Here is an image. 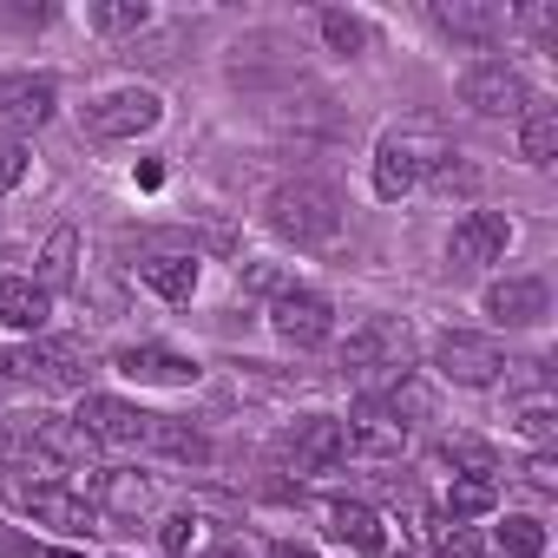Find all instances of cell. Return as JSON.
I'll use <instances>...</instances> for the list:
<instances>
[{
  "label": "cell",
  "instance_id": "6da1fadb",
  "mask_svg": "<svg viewBox=\"0 0 558 558\" xmlns=\"http://www.w3.org/2000/svg\"><path fill=\"white\" fill-rule=\"evenodd\" d=\"M453 165V138L434 119H401L375 138V197L401 204L408 191H421L427 178H440Z\"/></svg>",
  "mask_w": 558,
  "mask_h": 558
},
{
  "label": "cell",
  "instance_id": "7a4b0ae2",
  "mask_svg": "<svg viewBox=\"0 0 558 558\" xmlns=\"http://www.w3.org/2000/svg\"><path fill=\"white\" fill-rule=\"evenodd\" d=\"M269 230L276 236H290L296 250H316L342 230V197L323 184V178H290V184H276L269 204H263Z\"/></svg>",
  "mask_w": 558,
  "mask_h": 558
},
{
  "label": "cell",
  "instance_id": "3957f363",
  "mask_svg": "<svg viewBox=\"0 0 558 558\" xmlns=\"http://www.w3.org/2000/svg\"><path fill=\"white\" fill-rule=\"evenodd\" d=\"M80 125H86V138H99V145H132V138H151V132L165 125V99H158L151 86H112V93L86 99Z\"/></svg>",
  "mask_w": 558,
  "mask_h": 558
},
{
  "label": "cell",
  "instance_id": "277c9868",
  "mask_svg": "<svg viewBox=\"0 0 558 558\" xmlns=\"http://www.w3.org/2000/svg\"><path fill=\"white\" fill-rule=\"evenodd\" d=\"M8 499H14L34 525H53V532H66V538H93V532H99V506H93L86 493L60 486V480H8Z\"/></svg>",
  "mask_w": 558,
  "mask_h": 558
},
{
  "label": "cell",
  "instance_id": "5b68a950",
  "mask_svg": "<svg viewBox=\"0 0 558 558\" xmlns=\"http://www.w3.org/2000/svg\"><path fill=\"white\" fill-rule=\"evenodd\" d=\"M506 368H512L506 349L493 336H480V329H440L434 336V375L453 381V388H493Z\"/></svg>",
  "mask_w": 558,
  "mask_h": 558
},
{
  "label": "cell",
  "instance_id": "8992f818",
  "mask_svg": "<svg viewBox=\"0 0 558 558\" xmlns=\"http://www.w3.org/2000/svg\"><path fill=\"white\" fill-rule=\"evenodd\" d=\"M342 453H349V434H342L336 414H303L283 440H276V466L296 473V480H316V473L342 466Z\"/></svg>",
  "mask_w": 558,
  "mask_h": 558
},
{
  "label": "cell",
  "instance_id": "52a82bcc",
  "mask_svg": "<svg viewBox=\"0 0 558 558\" xmlns=\"http://www.w3.org/2000/svg\"><path fill=\"white\" fill-rule=\"evenodd\" d=\"M408 355H414V342H408V329L388 323V316H368V323L342 342V368L362 375V381H375V375L401 381V375H408Z\"/></svg>",
  "mask_w": 558,
  "mask_h": 558
},
{
  "label": "cell",
  "instance_id": "ba28073f",
  "mask_svg": "<svg viewBox=\"0 0 558 558\" xmlns=\"http://www.w3.org/2000/svg\"><path fill=\"white\" fill-rule=\"evenodd\" d=\"M0 375H21V381H40V388H86V349L66 342V336H34L27 349L0 355Z\"/></svg>",
  "mask_w": 558,
  "mask_h": 558
},
{
  "label": "cell",
  "instance_id": "9c48e42d",
  "mask_svg": "<svg viewBox=\"0 0 558 558\" xmlns=\"http://www.w3.org/2000/svg\"><path fill=\"white\" fill-rule=\"evenodd\" d=\"M460 99H466L480 119H525V112H532V86H525V73L506 66V60L466 66V73H460Z\"/></svg>",
  "mask_w": 558,
  "mask_h": 558
},
{
  "label": "cell",
  "instance_id": "30bf717a",
  "mask_svg": "<svg viewBox=\"0 0 558 558\" xmlns=\"http://www.w3.org/2000/svg\"><path fill=\"white\" fill-rule=\"evenodd\" d=\"M342 434H349V453H355V460H375V466L401 460V453H408V440H414V427H408L381 395H362V401H355V414L342 421Z\"/></svg>",
  "mask_w": 558,
  "mask_h": 558
},
{
  "label": "cell",
  "instance_id": "8fae6325",
  "mask_svg": "<svg viewBox=\"0 0 558 558\" xmlns=\"http://www.w3.org/2000/svg\"><path fill=\"white\" fill-rule=\"evenodd\" d=\"M60 112V86L47 73H0V138H27L40 125H53Z\"/></svg>",
  "mask_w": 558,
  "mask_h": 558
},
{
  "label": "cell",
  "instance_id": "7c38bea8",
  "mask_svg": "<svg viewBox=\"0 0 558 558\" xmlns=\"http://www.w3.org/2000/svg\"><path fill=\"white\" fill-rule=\"evenodd\" d=\"M269 329H276V342H290V349H323L336 336V303L323 290L290 283L283 296L269 303Z\"/></svg>",
  "mask_w": 558,
  "mask_h": 558
},
{
  "label": "cell",
  "instance_id": "4fadbf2b",
  "mask_svg": "<svg viewBox=\"0 0 558 558\" xmlns=\"http://www.w3.org/2000/svg\"><path fill=\"white\" fill-rule=\"evenodd\" d=\"M512 217L506 210H466L453 230H447V263L453 269H486V263H499L506 250H512Z\"/></svg>",
  "mask_w": 558,
  "mask_h": 558
},
{
  "label": "cell",
  "instance_id": "5bb4252c",
  "mask_svg": "<svg viewBox=\"0 0 558 558\" xmlns=\"http://www.w3.org/2000/svg\"><path fill=\"white\" fill-rule=\"evenodd\" d=\"M73 427H80L93 447H145L151 414L132 408V401H119V395H86L80 414H73Z\"/></svg>",
  "mask_w": 558,
  "mask_h": 558
},
{
  "label": "cell",
  "instance_id": "9a60e30c",
  "mask_svg": "<svg viewBox=\"0 0 558 558\" xmlns=\"http://www.w3.org/2000/svg\"><path fill=\"white\" fill-rule=\"evenodd\" d=\"M486 316L499 329H538L551 316V290L545 276H499V283H486Z\"/></svg>",
  "mask_w": 558,
  "mask_h": 558
},
{
  "label": "cell",
  "instance_id": "2e32d148",
  "mask_svg": "<svg viewBox=\"0 0 558 558\" xmlns=\"http://www.w3.org/2000/svg\"><path fill=\"white\" fill-rule=\"evenodd\" d=\"M112 368L125 381H138V388H191L197 381V362L178 355V349H165V342H132V349L112 355Z\"/></svg>",
  "mask_w": 558,
  "mask_h": 558
},
{
  "label": "cell",
  "instance_id": "e0dca14e",
  "mask_svg": "<svg viewBox=\"0 0 558 558\" xmlns=\"http://www.w3.org/2000/svg\"><path fill=\"white\" fill-rule=\"evenodd\" d=\"M86 499L99 506V519H145V512L158 506V486H151V473H138V466H99V480H93Z\"/></svg>",
  "mask_w": 558,
  "mask_h": 558
},
{
  "label": "cell",
  "instance_id": "ac0fdd59",
  "mask_svg": "<svg viewBox=\"0 0 558 558\" xmlns=\"http://www.w3.org/2000/svg\"><path fill=\"white\" fill-rule=\"evenodd\" d=\"M434 27L460 47H493L506 34V14L486 8V0H434Z\"/></svg>",
  "mask_w": 558,
  "mask_h": 558
},
{
  "label": "cell",
  "instance_id": "d6986e66",
  "mask_svg": "<svg viewBox=\"0 0 558 558\" xmlns=\"http://www.w3.org/2000/svg\"><path fill=\"white\" fill-rule=\"evenodd\" d=\"M53 316V296L34 283V276H0V329L14 336H40Z\"/></svg>",
  "mask_w": 558,
  "mask_h": 558
},
{
  "label": "cell",
  "instance_id": "ffe728a7",
  "mask_svg": "<svg viewBox=\"0 0 558 558\" xmlns=\"http://www.w3.org/2000/svg\"><path fill=\"white\" fill-rule=\"evenodd\" d=\"M329 538L355 545L362 558H388V519L375 506H362V499H336L329 506Z\"/></svg>",
  "mask_w": 558,
  "mask_h": 558
},
{
  "label": "cell",
  "instance_id": "44dd1931",
  "mask_svg": "<svg viewBox=\"0 0 558 558\" xmlns=\"http://www.w3.org/2000/svg\"><path fill=\"white\" fill-rule=\"evenodd\" d=\"M138 276H145V290H151V296H165V303H191L204 269H197L191 250H158V256L138 263Z\"/></svg>",
  "mask_w": 558,
  "mask_h": 558
},
{
  "label": "cell",
  "instance_id": "7402d4cb",
  "mask_svg": "<svg viewBox=\"0 0 558 558\" xmlns=\"http://www.w3.org/2000/svg\"><path fill=\"white\" fill-rule=\"evenodd\" d=\"M499 506V473H453L447 486V525H473Z\"/></svg>",
  "mask_w": 558,
  "mask_h": 558
},
{
  "label": "cell",
  "instance_id": "603a6c76",
  "mask_svg": "<svg viewBox=\"0 0 558 558\" xmlns=\"http://www.w3.org/2000/svg\"><path fill=\"white\" fill-rule=\"evenodd\" d=\"M145 447H151V453H165V460H184V466H204V460H210V440H204L191 421H165V414H151Z\"/></svg>",
  "mask_w": 558,
  "mask_h": 558
},
{
  "label": "cell",
  "instance_id": "cb8c5ba5",
  "mask_svg": "<svg viewBox=\"0 0 558 558\" xmlns=\"http://www.w3.org/2000/svg\"><path fill=\"white\" fill-rule=\"evenodd\" d=\"M73 269H80V230H73V223H60V230L47 236V250H40V276H34V283L53 296V290H66V283H73Z\"/></svg>",
  "mask_w": 558,
  "mask_h": 558
},
{
  "label": "cell",
  "instance_id": "d4e9b609",
  "mask_svg": "<svg viewBox=\"0 0 558 558\" xmlns=\"http://www.w3.org/2000/svg\"><path fill=\"white\" fill-rule=\"evenodd\" d=\"M519 158H525L532 171H545V165L558 158V112H551V106H532V112L519 119Z\"/></svg>",
  "mask_w": 558,
  "mask_h": 558
},
{
  "label": "cell",
  "instance_id": "484cf974",
  "mask_svg": "<svg viewBox=\"0 0 558 558\" xmlns=\"http://www.w3.org/2000/svg\"><path fill=\"white\" fill-rule=\"evenodd\" d=\"M545 519H532V512H506V525L493 532V551H506V558H545Z\"/></svg>",
  "mask_w": 558,
  "mask_h": 558
},
{
  "label": "cell",
  "instance_id": "4316f807",
  "mask_svg": "<svg viewBox=\"0 0 558 558\" xmlns=\"http://www.w3.org/2000/svg\"><path fill=\"white\" fill-rule=\"evenodd\" d=\"M316 27H323V40H329L336 53H362V47H368V21H362V14L323 8V14H316Z\"/></svg>",
  "mask_w": 558,
  "mask_h": 558
},
{
  "label": "cell",
  "instance_id": "83f0119b",
  "mask_svg": "<svg viewBox=\"0 0 558 558\" xmlns=\"http://www.w3.org/2000/svg\"><path fill=\"white\" fill-rule=\"evenodd\" d=\"M440 460H447L453 473H499L493 447H486V440H473V434H447V440H440Z\"/></svg>",
  "mask_w": 558,
  "mask_h": 558
},
{
  "label": "cell",
  "instance_id": "f1b7e54d",
  "mask_svg": "<svg viewBox=\"0 0 558 558\" xmlns=\"http://www.w3.org/2000/svg\"><path fill=\"white\" fill-rule=\"evenodd\" d=\"M93 27L99 34H138V27H151V8H145V0H99Z\"/></svg>",
  "mask_w": 558,
  "mask_h": 558
},
{
  "label": "cell",
  "instance_id": "f546056e",
  "mask_svg": "<svg viewBox=\"0 0 558 558\" xmlns=\"http://www.w3.org/2000/svg\"><path fill=\"white\" fill-rule=\"evenodd\" d=\"M519 434H525V440H538V453L551 447V434H558V421H551V395L519 401Z\"/></svg>",
  "mask_w": 558,
  "mask_h": 558
},
{
  "label": "cell",
  "instance_id": "4dcf8cb0",
  "mask_svg": "<svg viewBox=\"0 0 558 558\" xmlns=\"http://www.w3.org/2000/svg\"><path fill=\"white\" fill-rule=\"evenodd\" d=\"M191 532H197V512H165V525H158V551L178 558V551L191 545Z\"/></svg>",
  "mask_w": 558,
  "mask_h": 558
},
{
  "label": "cell",
  "instance_id": "1f68e13d",
  "mask_svg": "<svg viewBox=\"0 0 558 558\" xmlns=\"http://www.w3.org/2000/svg\"><path fill=\"white\" fill-rule=\"evenodd\" d=\"M27 145H14V138H0V191H21V178H27Z\"/></svg>",
  "mask_w": 558,
  "mask_h": 558
},
{
  "label": "cell",
  "instance_id": "d6a6232c",
  "mask_svg": "<svg viewBox=\"0 0 558 558\" xmlns=\"http://www.w3.org/2000/svg\"><path fill=\"white\" fill-rule=\"evenodd\" d=\"M243 283H250L256 296H269V303H276V296H283V290H290V276H283V269H276V263H250V269H243Z\"/></svg>",
  "mask_w": 558,
  "mask_h": 558
},
{
  "label": "cell",
  "instance_id": "836d02e7",
  "mask_svg": "<svg viewBox=\"0 0 558 558\" xmlns=\"http://www.w3.org/2000/svg\"><path fill=\"white\" fill-rule=\"evenodd\" d=\"M525 480H532L538 493H551V486H558V473H551V453H532V460H525Z\"/></svg>",
  "mask_w": 558,
  "mask_h": 558
},
{
  "label": "cell",
  "instance_id": "e575fe53",
  "mask_svg": "<svg viewBox=\"0 0 558 558\" xmlns=\"http://www.w3.org/2000/svg\"><path fill=\"white\" fill-rule=\"evenodd\" d=\"M204 558H256V551H250V545H243V538H223V545H210V551H204Z\"/></svg>",
  "mask_w": 558,
  "mask_h": 558
},
{
  "label": "cell",
  "instance_id": "d590c367",
  "mask_svg": "<svg viewBox=\"0 0 558 558\" xmlns=\"http://www.w3.org/2000/svg\"><path fill=\"white\" fill-rule=\"evenodd\" d=\"M269 558H316L310 545H269Z\"/></svg>",
  "mask_w": 558,
  "mask_h": 558
}]
</instances>
